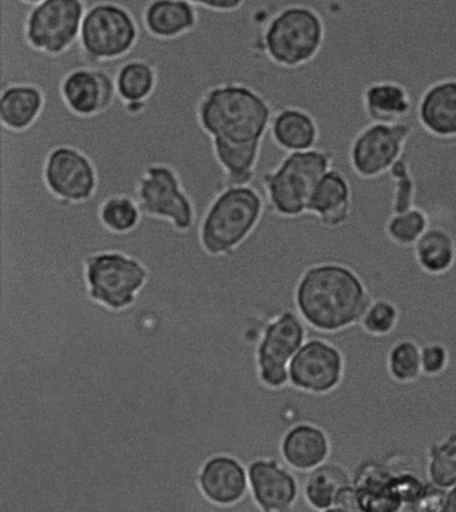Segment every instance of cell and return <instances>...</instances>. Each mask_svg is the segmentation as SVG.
Wrapping results in <instances>:
<instances>
[{"label":"cell","instance_id":"obj_9","mask_svg":"<svg viewBox=\"0 0 456 512\" xmlns=\"http://www.w3.org/2000/svg\"><path fill=\"white\" fill-rule=\"evenodd\" d=\"M86 0H43L31 6L25 21V38L39 53L61 55L79 41Z\"/></svg>","mask_w":456,"mask_h":512},{"label":"cell","instance_id":"obj_28","mask_svg":"<svg viewBox=\"0 0 456 512\" xmlns=\"http://www.w3.org/2000/svg\"><path fill=\"white\" fill-rule=\"evenodd\" d=\"M431 226V216L423 206L416 205L402 213H388L384 221V237L400 249H412Z\"/></svg>","mask_w":456,"mask_h":512},{"label":"cell","instance_id":"obj_18","mask_svg":"<svg viewBox=\"0 0 456 512\" xmlns=\"http://www.w3.org/2000/svg\"><path fill=\"white\" fill-rule=\"evenodd\" d=\"M395 459H367L360 463L352 479L360 512L404 511L402 500L396 490Z\"/></svg>","mask_w":456,"mask_h":512},{"label":"cell","instance_id":"obj_24","mask_svg":"<svg viewBox=\"0 0 456 512\" xmlns=\"http://www.w3.org/2000/svg\"><path fill=\"white\" fill-rule=\"evenodd\" d=\"M46 98L41 87L17 83L0 90V122L13 132L30 129L45 109Z\"/></svg>","mask_w":456,"mask_h":512},{"label":"cell","instance_id":"obj_20","mask_svg":"<svg viewBox=\"0 0 456 512\" xmlns=\"http://www.w3.org/2000/svg\"><path fill=\"white\" fill-rule=\"evenodd\" d=\"M280 451L284 463L301 476L328 462L332 442L323 427L313 420H303L285 432Z\"/></svg>","mask_w":456,"mask_h":512},{"label":"cell","instance_id":"obj_27","mask_svg":"<svg viewBox=\"0 0 456 512\" xmlns=\"http://www.w3.org/2000/svg\"><path fill=\"white\" fill-rule=\"evenodd\" d=\"M117 95L126 103L148 101L157 87V71L145 59H132L118 69L116 78Z\"/></svg>","mask_w":456,"mask_h":512},{"label":"cell","instance_id":"obj_31","mask_svg":"<svg viewBox=\"0 0 456 512\" xmlns=\"http://www.w3.org/2000/svg\"><path fill=\"white\" fill-rule=\"evenodd\" d=\"M99 218L111 232L128 233L140 225L142 212L133 197L117 194L102 202Z\"/></svg>","mask_w":456,"mask_h":512},{"label":"cell","instance_id":"obj_29","mask_svg":"<svg viewBox=\"0 0 456 512\" xmlns=\"http://www.w3.org/2000/svg\"><path fill=\"white\" fill-rule=\"evenodd\" d=\"M388 376L395 383L408 386L423 376L422 345L414 339H399L388 349L386 357Z\"/></svg>","mask_w":456,"mask_h":512},{"label":"cell","instance_id":"obj_35","mask_svg":"<svg viewBox=\"0 0 456 512\" xmlns=\"http://www.w3.org/2000/svg\"><path fill=\"white\" fill-rule=\"evenodd\" d=\"M189 2L200 9L229 14L243 9L247 0H189Z\"/></svg>","mask_w":456,"mask_h":512},{"label":"cell","instance_id":"obj_22","mask_svg":"<svg viewBox=\"0 0 456 512\" xmlns=\"http://www.w3.org/2000/svg\"><path fill=\"white\" fill-rule=\"evenodd\" d=\"M272 141L285 153L307 152L319 148L321 126L311 111L300 106H285L273 115Z\"/></svg>","mask_w":456,"mask_h":512},{"label":"cell","instance_id":"obj_26","mask_svg":"<svg viewBox=\"0 0 456 512\" xmlns=\"http://www.w3.org/2000/svg\"><path fill=\"white\" fill-rule=\"evenodd\" d=\"M416 267L428 276H443L456 265V238L450 230L431 225L412 248Z\"/></svg>","mask_w":456,"mask_h":512},{"label":"cell","instance_id":"obj_3","mask_svg":"<svg viewBox=\"0 0 456 512\" xmlns=\"http://www.w3.org/2000/svg\"><path fill=\"white\" fill-rule=\"evenodd\" d=\"M336 154L327 148L287 153L275 169L257 165V178L265 200L285 218L307 214V204L320 178L335 166ZM255 184V182H253Z\"/></svg>","mask_w":456,"mask_h":512},{"label":"cell","instance_id":"obj_13","mask_svg":"<svg viewBox=\"0 0 456 512\" xmlns=\"http://www.w3.org/2000/svg\"><path fill=\"white\" fill-rule=\"evenodd\" d=\"M43 178L50 192L65 201L90 200L98 189L94 162L70 145H59L47 154Z\"/></svg>","mask_w":456,"mask_h":512},{"label":"cell","instance_id":"obj_34","mask_svg":"<svg viewBox=\"0 0 456 512\" xmlns=\"http://www.w3.org/2000/svg\"><path fill=\"white\" fill-rule=\"evenodd\" d=\"M451 355L447 345L439 341H428L422 345V372L423 376H442L450 365Z\"/></svg>","mask_w":456,"mask_h":512},{"label":"cell","instance_id":"obj_10","mask_svg":"<svg viewBox=\"0 0 456 512\" xmlns=\"http://www.w3.org/2000/svg\"><path fill=\"white\" fill-rule=\"evenodd\" d=\"M346 356L321 336L308 337L289 363V386L313 398L331 395L343 383Z\"/></svg>","mask_w":456,"mask_h":512},{"label":"cell","instance_id":"obj_36","mask_svg":"<svg viewBox=\"0 0 456 512\" xmlns=\"http://www.w3.org/2000/svg\"><path fill=\"white\" fill-rule=\"evenodd\" d=\"M444 494H446V491L442 490V488L432 486L431 483H428L426 491H424V495L422 499H420L418 507H416V511L442 512Z\"/></svg>","mask_w":456,"mask_h":512},{"label":"cell","instance_id":"obj_6","mask_svg":"<svg viewBox=\"0 0 456 512\" xmlns=\"http://www.w3.org/2000/svg\"><path fill=\"white\" fill-rule=\"evenodd\" d=\"M140 39V22L129 7L114 0H97L87 7L79 43L87 57L114 61L125 57Z\"/></svg>","mask_w":456,"mask_h":512},{"label":"cell","instance_id":"obj_5","mask_svg":"<svg viewBox=\"0 0 456 512\" xmlns=\"http://www.w3.org/2000/svg\"><path fill=\"white\" fill-rule=\"evenodd\" d=\"M265 194L252 185L222 190L201 221V242L213 256L231 253L243 244L263 216Z\"/></svg>","mask_w":456,"mask_h":512},{"label":"cell","instance_id":"obj_12","mask_svg":"<svg viewBox=\"0 0 456 512\" xmlns=\"http://www.w3.org/2000/svg\"><path fill=\"white\" fill-rule=\"evenodd\" d=\"M308 337V325L293 309L268 324L257 348L259 375L265 386L273 390L289 386V363Z\"/></svg>","mask_w":456,"mask_h":512},{"label":"cell","instance_id":"obj_16","mask_svg":"<svg viewBox=\"0 0 456 512\" xmlns=\"http://www.w3.org/2000/svg\"><path fill=\"white\" fill-rule=\"evenodd\" d=\"M355 209V189L351 177L343 169H329L313 188L307 213L315 217L324 229L344 228Z\"/></svg>","mask_w":456,"mask_h":512},{"label":"cell","instance_id":"obj_15","mask_svg":"<svg viewBox=\"0 0 456 512\" xmlns=\"http://www.w3.org/2000/svg\"><path fill=\"white\" fill-rule=\"evenodd\" d=\"M249 490L261 512L295 511L301 496V476L275 458H261L248 466Z\"/></svg>","mask_w":456,"mask_h":512},{"label":"cell","instance_id":"obj_11","mask_svg":"<svg viewBox=\"0 0 456 512\" xmlns=\"http://www.w3.org/2000/svg\"><path fill=\"white\" fill-rule=\"evenodd\" d=\"M136 201L142 214L168 220L182 232L196 222L192 198L185 192L181 178L172 166L150 165L138 180Z\"/></svg>","mask_w":456,"mask_h":512},{"label":"cell","instance_id":"obj_19","mask_svg":"<svg viewBox=\"0 0 456 512\" xmlns=\"http://www.w3.org/2000/svg\"><path fill=\"white\" fill-rule=\"evenodd\" d=\"M416 122L438 140L456 138V75L435 79L422 90L416 103Z\"/></svg>","mask_w":456,"mask_h":512},{"label":"cell","instance_id":"obj_23","mask_svg":"<svg viewBox=\"0 0 456 512\" xmlns=\"http://www.w3.org/2000/svg\"><path fill=\"white\" fill-rule=\"evenodd\" d=\"M142 25L158 39H176L196 29L200 10L189 0H149L142 10Z\"/></svg>","mask_w":456,"mask_h":512},{"label":"cell","instance_id":"obj_33","mask_svg":"<svg viewBox=\"0 0 456 512\" xmlns=\"http://www.w3.org/2000/svg\"><path fill=\"white\" fill-rule=\"evenodd\" d=\"M400 311L390 299H372L364 311L359 327L371 337H387L398 328Z\"/></svg>","mask_w":456,"mask_h":512},{"label":"cell","instance_id":"obj_7","mask_svg":"<svg viewBox=\"0 0 456 512\" xmlns=\"http://www.w3.org/2000/svg\"><path fill=\"white\" fill-rule=\"evenodd\" d=\"M414 132L415 125L411 121L366 123L348 142L347 161L351 173L364 181L387 176L406 153Z\"/></svg>","mask_w":456,"mask_h":512},{"label":"cell","instance_id":"obj_30","mask_svg":"<svg viewBox=\"0 0 456 512\" xmlns=\"http://www.w3.org/2000/svg\"><path fill=\"white\" fill-rule=\"evenodd\" d=\"M424 475L428 483L444 491L456 484V432L427 448Z\"/></svg>","mask_w":456,"mask_h":512},{"label":"cell","instance_id":"obj_37","mask_svg":"<svg viewBox=\"0 0 456 512\" xmlns=\"http://www.w3.org/2000/svg\"><path fill=\"white\" fill-rule=\"evenodd\" d=\"M442 512H456V484L446 490Z\"/></svg>","mask_w":456,"mask_h":512},{"label":"cell","instance_id":"obj_32","mask_svg":"<svg viewBox=\"0 0 456 512\" xmlns=\"http://www.w3.org/2000/svg\"><path fill=\"white\" fill-rule=\"evenodd\" d=\"M388 176L392 181L390 213L406 212L418 205V181L406 153L392 166Z\"/></svg>","mask_w":456,"mask_h":512},{"label":"cell","instance_id":"obj_8","mask_svg":"<svg viewBox=\"0 0 456 512\" xmlns=\"http://www.w3.org/2000/svg\"><path fill=\"white\" fill-rule=\"evenodd\" d=\"M148 277L144 264L125 253H97L86 261L90 299L113 311L133 305Z\"/></svg>","mask_w":456,"mask_h":512},{"label":"cell","instance_id":"obj_1","mask_svg":"<svg viewBox=\"0 0 456 512\" xmlns=\"http://www.w3.org/2000/svg\"><path fill=\"white\" fill-rule=\"evenodd\" d=\"M275 113L264 95L241 83L213 87L202 97L198 121L212 138L226 186L253 185L256 181L261 149Z\"/></svg>","mask_w":456,"mask_h":512},{"label":"cell","instance_id":"obj_25","mask_svg":"<svg viewBox=\"0 0 456 512\" xmlns=\"http://www.w3.org/2000/svg\"><path fill=\"white\" fill-rule=\"evenodd\" d=\"M352 483L354 479L346 467L328 460L315 470L301 475V496L309 510L332 511L341 490Z\"/></svg>","mask_w":456,"mask_h":512},{"label":"cell","instance_id":"obj_38","mask_svg":"<svg viewBox=\"0 0 456 512\" xmlns=\"http://www.w3.org/2000/svg\"><path fill=\"white\" fill-rule=\"evenodd\" d=\"M22 3H25L27 6H35L38 5V3L43 2V0H21Z\"/></svg>","mask_w":456,"mask_h":512},{"label":"cell","instance_id":"obj_21","mask_svg":"<svg viewBox=\"0 0 456 512\" xmlns=\"http://www.w3.org/2000/svg\"><path fill=\"white\" fill-rule=\"evenodd\" d=\"M360 105L368 122L400 123L410 121L414 97L403 82L394 78H376L360 93Z\"/></svg>","mask_w":456,"mask_h":512},{"label":"cell","instance_id":"obj_14","mask_svg":"<svg viewBox=\"0 0 456 512\" xmlns=\"http://www.w3.org/2000/svg\"><path fill=\"white\" fill-rule=\"evenodd\" d=\"M198 486L202 494L232 512H260L249 490L248 467L232 455H214L201 468Z\"/></svg>","mask_w":456,"mask_h":512},{"label":"cell","instance_id":"obj_4","mask_svg":"<svg viewBox=\"0 0 456 512\" xmlns=\"http://www.w3.org/2000/svg\"><path fill=\"white\" fill-rule=\"evenodd\" d=\"M327 38V23L319 10L305 3H288L268 22L263 41L272 62L299 69L319 57Z\"/></svg>","mask_w":456,"mask_h":512},{"label":"cell","instance_id":"obj_2","mask_svg":"<svg viewBox=\"0 0 456 512\" xmlns=\"http://www.w3.org/2000/svg\"><path fill=\"white\" fill-rule=\"evenodd\" d=\"M371 300L362 276L337 261L309 265L295 288L296 312L320 335H335L358 325Z\"/></svg>","mask_w":456,"mask_h":512},{"label":"cell","instance_id":"obj_17","mask_svg":"<svg viewBox=\"0 0 456 512\" xmlns=\"http://www.w3.org/2000/svg\"><path fill=\"white\" fill-rule=\"evenodd\" d=\"M117 71L75 69L63 78L61 94L66 106L79 117H91L109 109L117 97Z\"/></svg>","mask_w":456,"mask_h":512}]
</instances>
